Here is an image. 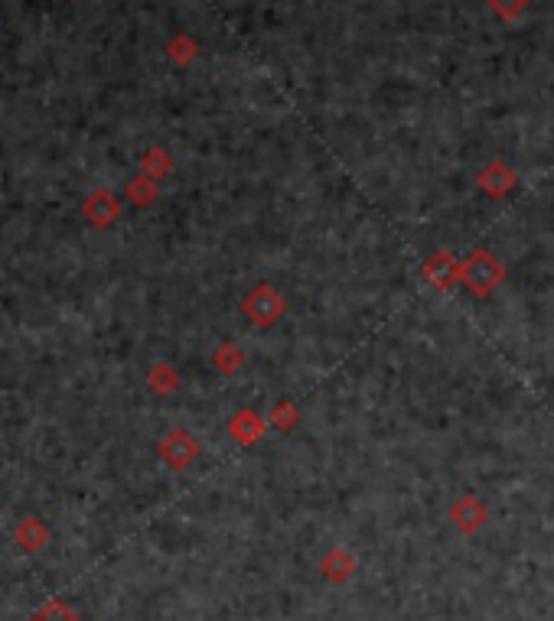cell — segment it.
<instances>
[{"instance_id": "6da1fadb", "label": "cell", "mask_w": 554, "mask_h": 621, "mask_svg": "<svg viewBox=\"0 0 554 621\" xmlns=\"http://www.w3.org/2000/svg\"><path fill=\"white\" fill-rule=\"evenodd\" d=\"M525 4H528V0H489L493 14L502 16V20H516V16L525 10Z\"/></svg>"}, {"instance_id": "7a4b0ae2", "label": "cell", "mask_w": 554, "mask_h": 621, "mask_svg": "<svg viewBox=\"0 0 554 621\" xmlns=\"http://www.w3.org/2000/svg\"><path fill=\"white\" fill-rule=\"evenodd\" d=\"M193 52H196V46H193V39H186V37L173 39V43H170V56L176 62H189V59H193Z\"/></svg>"}]
</instances>
